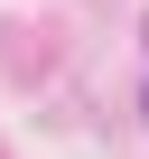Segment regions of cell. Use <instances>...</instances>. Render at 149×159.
I'll return each mask as SVG.
<instances>
[]
</instances>
